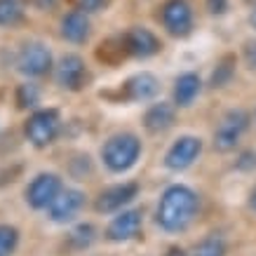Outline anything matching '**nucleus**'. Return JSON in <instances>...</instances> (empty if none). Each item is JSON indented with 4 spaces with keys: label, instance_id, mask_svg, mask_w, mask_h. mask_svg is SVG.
<instances>
[{
    "label": "nucleus",
    "instance_id": "nucleus-1",
    "mask_svg": "<svg viewBox=\"0 0 256 256\" xmlns=\"http://www.w3.org/2000/svg\"><path fill=\"white\" fill-rule=\"evenodd\" d=\"M198 212V195L188 186H170L158 204V224L167 233L186 230Z\"/></svg>",
    "mask_w": 256,
    "mask_h": 256
},
{
    "label": "nucleus",
    "instance_id": "nucleus-2",
    "mask_svg": "<svg viewBox=\"0 0 256 256\" xmlns=\"http://www.w3.org/2000/svg\"><path fill=\"white\" fill-rule=\"evenodd\" d=\"M141 153V141L134 134H118L113 139L106 141V146L101 150V158L110 172L122 174V172L132 170Z\"/></svg>",
    "mask_w": 256,
    "mask_h": 256
},
{
    "label": "nucleus",
    "instance_id": "nucleus-3",
    "mask_svg": "<svg viewBox=\"0 0 256 256\" xmlns=\"http://www.w3.org/2000/svg\"><path fill=\"white\" fill-rule=\"evenodd\" d=\"M59 134V113L54 108H42L36 110L28 120H26V136L33 146L45 148L56 139Z\"/></svg>",
    "mask_w": 256,
    "mask_h": 256
},
{
    "label": "nucleus",
    "instance_id": "nucleus-4",
    "mask_svg": "<svg viewBox=\"0 0 256 256\" xmlns=\"http://www.w3.org/2000/svg\"><path fill=\"white\" fill-rule=\"evenodd\" d=\"M62 188H64L62 178L56 176V174L42 172L26 188V202H28V207H33V210H47L54 202L56 195L62 193Z\"/></svg>",
    "mask_w": 256,
    "mask_h": 256
},
{
    "label": "nucleus",
    "instance_id": "nucleus-5",
    "mask_svg": "<svg viewBox=\"0 0 256 256\" xmlns=\"http://www.w3.org/2000/svg\"><path fill=\"white\" fill-rule=\"evenodd\" d=\"M16 68L28 78H38L45 76L52 68V54L42 42H28L22 47V52L16 56Z\"/></svg>",
    "mask_w": 256,
    "mask_h": 256
},
{
    "label": "nucleus",
    "instance_id": "nucleus-6",
    "mask_svg": "<svg viewBox=\"0 0 256 256\" xmlns=\"http://www.w3.org/2000/svg\"><path fill=\"white\" fill-rule=\"evenodd\" d=\"M162 24L164 28L176 36V38H186L190 28H193V12L186 0H167L162 5Z\"/></svg>",
    "mask_w": 256,
    "mask_h": 256
},
{
    "label": "nucleus",
    "instance_id": "nucleus-7",
    "mask_svg": "<svg viewBox=\"0 0 256 256\" xmlns=\"http://www.w3.org/2000/svg\"><path fill=\"white\" fill-rule=\"evenodd\" d=\"M247 122H249V116L244 113V110H228L224 116V120H221V124H218L216 134H214V146L218 148V150H230V148H235V144H238V139L242 136V132L247 130Z\"/></svg>",
    "mask_w": 256,
    "mask_h": 256
},
{
    "label": "nucleus",
    "instance_id": "nucleus-8",
    "mask_svg": "<svg viewBox=\"0 0 256 256\" xmlns=\"http://www.w3.org/2000/svg\"><path fill=\"white\" fill-rule=\"evenodd\" d=\"M202 144L198 136H181L178 141L172 144V148L164 156V164L174 172H184L195 162V158L200 156Z\"/></svg>",
    "mask_w": 256,
    "mask_h": 256
},
{
    "label": "nucleus",
    "instance_id": "nucleus-9",
    "mask_svg": "<svg viewBox=\"0 0 256 256\" xmlns=\"http://www.w3.org/2000/svg\"><path fill=\"white\" fill-rule=\"evenodd\" d=\"M85 202V195L78 188H62V193L54 198V202L47 207L50 210V218L54 224H66L76 216Z\"/></svg>",
    "mask_w": 256,
    "mask_h": 256
},
{
    "label": "nucleus",
    "instance_id": "nucleus-10",
    "mask_svg": "<svg viewBox=\"0 0 256 256\" xmlns=\"http://www.w3.org/2000/svg\"><path fill=\"white\" fill-rule=\"evenodd\" d=\"M139 193V186L136 184H118V186L106 188L104 193L99 195L96 200V212L99 214H113V212H120L124 204L136 198Z\"/></svg>",
    "mask_w": 256,
    "mask_h": 256
},
{
    "label": "nucleus",
    "instance_id": "nucleus-11",
    "mask_svg": "<svg viewBox=\"0 0 256 256\" xmlns=\"http://www.w3.org/2000/svg\"><path fill=\"white\" fill-rule=\"evenodd\" d=\"M85 78H87L85 62H82L78 54L62 56V62H59V66H56V82H59L64 90L76 92V90H80V87H82Z\"/></svg>",
    "mask_w": 256,
    "mask_h": 256
},
{
    "label": "nucleus",
    "instance_id": "nucleus-12",
    "mask_svg": "<svg viewBox=\"0 0 256 256\" xmlns=\"http://www.w3.org/2000/svg\"><path fill=\"white\" fill-rule=\"evenodd\" d=\"M141 212L136 210H130V212H120L113 221L108 224V228H106V238H108L110 242H127L132 240V238H136L141 230Z\"/></svg>",
    "mask_w": 256,
    "mask_h": 256
},
{
    "label": "nucleus",
    "instance_id": "nucleus-13",
    "mask_svg": "<svg viewBox=\"0 0 256 256\" xmlns=\"http://www.w3.org/2000/svg\"><path fill=\"white\" fill-rule=\"evenodd\" d=\"M124 42H127V50L132 56H139V59H148L153 56L160 50V42L153 33L144 28V26H136V28H130L124 33Z\"/></svg>",
    "mask_w": 256,
    "mask_h": 256
},
{
    "label": "nucleus",
    "instance_id": "nucleus-14",
    "mask_svg": "<svg viewBox=\"0 0 256 256\" xmlns=\"http://www.w3.org/2000/svg\"><path fill=\"white\" fill-rule=\"evenodd\" d=\"M158 92H160V82H158L153 73H139V76L127 80L122 87L124 99L130 101H148L153 99Z\"/></svg>",
    "mask_w": 256,
    "mask_h": 256
},
{
    "label": "nucleus",
    "instance_id": "nucleus-15",
    "mask_svg": "<svg viewBox=\"0 0 256 256\" xmlns=\"http://www.w3.org/2000/svg\"><path fill=\"white\" fill-rule=\"evenodd\" d=\"M62 36L68 40V42H76V45L85 42V40L90 38V19H87V12L73 10V12H68V14L64 16Z\"/></svg>",
    "mask_w": 256,
    "mask_h": 256
},
{
    "label": "nucleus",
    "instance_id": "nucleus-16",
    "mask_svg": "<svg viewBox=\"0 0 256 256\" xmlns=\"http://www.w3.org/2000/svg\"><path fill=\"white\" fill-rule=\"evenodd\" d=\"M174 118H176V113H174V106H170V104H153L150 108L146 110V118H144V124H146L148 132L153 134H162L167 132L172 124H174Z\"/></svg>",
    "mask_w": 256,
    "mask_h": 256
},
{
    "label": "nucleus",
    "instance_id": "nucleus-17",
    "mask_svg": "<svg viewBox=\"0 0 256 256\" xmlns=\"http://www.w3.org/2000/svg\"><path fill=\"white\" fill-rule=\"evenodd\" d=\"M200 78L195 76V73H184V76H178L176 78V85H174V101H176V106H190L195 99H198V94H200Z\"/></svg>",
    "mask_w": 256,
    "mask_h": 256
},
{
    "label": "nucleus",
    "instance_id": "nucleus-18",
    "mask_svg": "<svg viewBox=\"0 0 256 256\" xmlns=\"http://www.w3.org/2000/svg\"><path fill=\"white\" fill-rule=\"evenodd\" d=\"M99 59H104L106 64H118L120 59L130 54V50H127V42H124V36L120 38H108L106 42H101L99 47Z\"/></svg>",
    "mask_w": 256,
    "mask_h": 256
},
{
    "label": "nucleus",
    "instance_id": "nucleus-19",
    "mask_svg": "<svg viewBox=\"0 0 256 256\" xmlns=\"http://www.w3.org/2000/svg\"><path fill=\"white\" fill-rule=\"evenodd\" d=\"M24 19V8L19 0H0V26H16Z\"/></svg>",
    "mask_w": 256,
    "mask_h": 256
},
{
    "label": "nucleus",
    "instance_id": "nucleus-20",
    "mask_svg": "<svg viewBox=\"0 0 256 256\" xmlns=\"http://www.w3.org/2000/svg\"><path fill=\"white\" fill-rule=\"evenodd\" d=\"M193 256H226V242L218 235H210L195 247Z\"/></svg>",
    "mask_w": 256,
    "mask_h": 256
},
{
    "label": "nucleus",
    "instance_id": "nucleus-21",
    "mask_svg": "<svg viewBox=\"0 0 256 256\" xmlns=\"http://www.w3.org/2000/svg\"><path fill=\"white\" fill-rule=\"evenodd\" d=\"M19 244V230L14 226L0 224V256H12Z\"/></svg>",
    "mask_w": 256,
    "mask_h": 256
},
{
    "label": "nucleus",
    "instance_id": "nucleus-22",
    "mask_svg": "<svg viewBox=\"0 0 256 256\" xmlns=\"http://www.w3.org/2000/svg\"><path fill=\"white\" fill-rule=\"evenodd\" d=\"M96 238V230H94L92 224H80L78 228H73L70 233V244L76 249H87Z\"/></svg>",
    "mask_w": 256,
    "mask_h": 256
},
{
    "label": "nucleus",
    "instance_id": "nucleus-23",
    "mask_svg": "<svg viewBox=\"0 0 256 256\" xmlns=\"http://www.w3.org/2000/svg\"><path fill=\"white\" fill-rule=\"evenodd\" d=\"M40 101V90L31 82H26V85H19L16 90V104L22 106V108H31Z\"/></svg>",
    "mask_w": 256,
    "mask_h": 256
},
{
    "label": "nucleus",
    "instance_id": "nucleus-24",
    "mask_svg": "<svg viewBox=\"0 0 256 256\" xmlns=\"http://www.w3.org/2000/svg\"><path fill=\"white\" fill-rule=\"evenodd\" d=\"M233 76V59H224V64L214 70V76H212V85L214 87H224L228 85V80Z\"/></svg>",
    "mask_w": 256,
    "mask_h": 256
},
{
    "label": "nucleus",
    "instance_id": "nucleus-25",
    "mask_svg": "<svg viewBox=\"0 0 256 256\" xmlns=\"http://www.w3.org/2000/svg\"><path fill=\"white\" fill-rule=\"evenodd\" d=\"M104 5H106V0H80L82 12H99L104 10Z\"/></svg>",
    "mask_w": 256,
    "mask_h": 256
},
{
    "label": "nucleus",
    "instance_id": "nucleus-26",
    "mask_svg": "<svg viewBox=\"0 0 256 256\" xmlns=\"http://www.w3.org/2000/svg\"><path fill=\"white\" fill-rule=\"evenodd\" d=\"M207 8L212 14H224L228 10V0H207Z\"/></svg>",
    "mask_w": 256,
    "mask_h": 256
},
{
    "label": "nucleus",
    "instance_id": "nucleus-27",
    "mask_svg": "<svg viewBox=\"0 0 256 256\" xmlns=\"http://www.w3.org/2000/svg\"><path fill=\"white\" fill-rule=\"evenodd\" d=\"M244 59H247V64L252 68H256V42H247V47H244Z\"/></svg>",
    "mask_w": 256,
    "mask_h": 256
},
{
    "label": "nucleus",
    "instance_id": "nucleus-28",
    "mask_svg": "<svg viewBox=\"0 0 256 256\" xmlns=\"http://www.w3.org/2000/svg\"><path fill=\"white\" fill-rule=\"evenodd\" d=\"M238 167H240V170H252V167H256V156L254 153H244L242 160L238 162Z\"/></svg>",
    "mask_w": 256,
    "mask_h": 256
},
{
    "label": "nucleus",
    "instance_id": "nucleus-29",
    "mask_svg": "<svg viewBox=\"0 0 256 256\" xmlns=\"http://www.w3.org/2000/svg\"><path fill=\"white\" fill-rule=\"evenodd\" d=\"M33 5L40 10H50V8H54L56 5V0H33Z\"/></svg>",
    "mask_w": 256,
    "mask_h": 256
},
{
    "label": "nucleus",
    "instance_id": "nucleus-30",
    "mask_svg": "<svg viewBox=\"0 0 256 256\" xmlns=\"http://www.w3.org/2000/svg\"><path fill=\"white\" fill-rule=\"evenodd\" d=\"M167 256H184V252L181 249H172V252H167Z\"/></svg>",
    "mask_w": 256,
    "mask_h": 256
},
{
    "label": "nucleus",
    "instance_id": "nucleus-31",
    "mask_svg": "<svg viewBox=\"0 0 256 256\" xmlns=\"http://www.w3.org/2000/svg\"><path fill=\"white\" fill-rule=\"evenodd\" d=\"M249 22H252V26L256 28V8H254V12H252V19H249Z\"/></svg>",
    "mask_w": 256,
    "mask_h": 256
},
{
    "label": "nucleus",
    "instance_id": "nucleus-32",
    "mask_svg": "<svg viewBox=\"0 0 256 256\" xmlns=\"http://www.w3.org/2000/svg\"><path fill=\"white\" fill-rule=\"evenodd\" d=\"M252 207H254V210H256V190H254V193H252Z\"/></svg>",
    "mask_w": 256,
    "mask_h": 256
}]
</instances>
